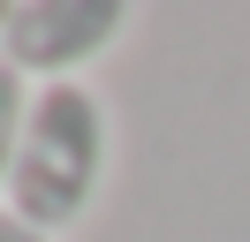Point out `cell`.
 <instances>
[{"label": "cell", "mask_w": 250, "mask_h": 242, "mask_svg": "<svg viewBox=\"0 0 250 242\" xmlns=\"http://www.w3.org/2000/svg\"><path fill=\"white\" fill-rule=\"evenodd\" d=\"M0 242H61V235H46V227H31L8 197H0Z\"/></svg>", "instance_id": "4"}, {"label": "cell", "mask_w": 250, "mask_h": 242, "mask_svg": "<svg viewBox=\"0 0 250 242\" xmlns=\"http://www.w3.org/2000/svg\"><path fill=\"white\" fill-rule=\"evenodd\" d=\"M129 0H16L0 23V53L31 83H83L106 45H122Z\"/></svg>", "instance_id": "2"}, {"label": "cell", "mask_w": 250, "mask_h": 242, "mask_svg": "<svg viewBox=\"0 0 250 242\" xmlns=\"http://www.w3.org/2000/svg\"><path fill=\"white\" fill-rule=\"evenodd\" d=\"M0 23H8V8H0Z\"/></svg>", "instance_id": "5"}, {"label": "cell", "mask_w": 250, "mask_h": 242, "mask_svg": "<svg viewBox=\"0 0 250 242\" xmlns=\"http://www.w3.org/2000/svg\"><path fill=\"white\" fill-rule=\"evenodd\" d=\"M114 159V121L91 83H38L31 121H23L16 166H8V204L46 235H68L83 212L99 204V182Z\"/></svg>", "instance_id": "1"}, {"label": "cell", "mask_w": 250, "mask_h": 242, "mask_svg": "<svg viewBox=\"0 0 250 242\" xmlns=\"http://www.w3.org/2000/svg\"><path fill=\"white\" fill-rule=\"evenodd\" d=\"M31 76L0 53V189H8V166H16V144H23V121H31Z\"/></svg>", "instance_id": "3"}]
</instances>
